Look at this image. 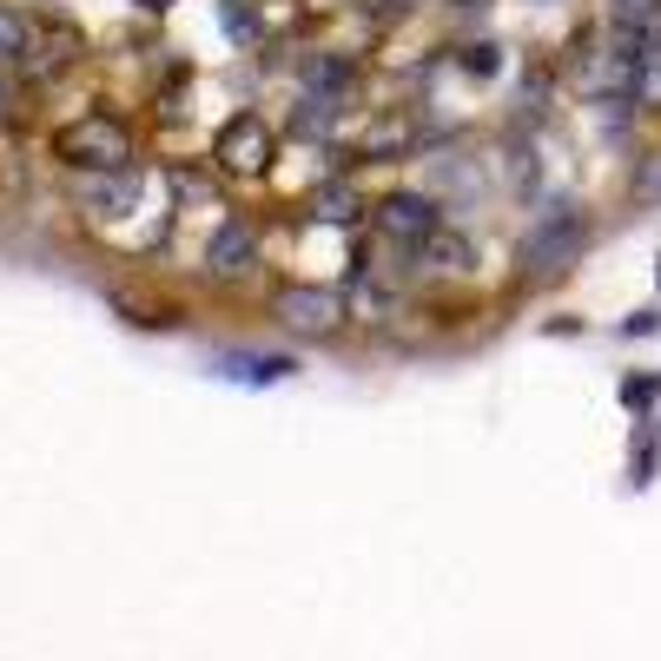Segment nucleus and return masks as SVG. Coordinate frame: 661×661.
<instances>
[{
	"label": "nucleus",
	"mask_w": 661,
	"mask_h": 661,
	"mask_svg": "<svg viewBox=\"0 0 661 661\" xmlns=\"http://www.w3.org/2000/svg\"><path fill=\"white\" fill-rule=\"evenodd\" d=\"M318 218H351V192H318Z\"/></svg>",
	"instance_id": "obj_16"
},
{
	"label": "nucleus",
	"mask_w": 661,
	"mask_h": 661,
	"mask_svg": "<svg viewBox=\"0 0 661 661\" xmlns=\"http://www.w3.org/2000/svg\"><path fill=\"white\" fill-rule=\"evenodd\" d=\"M218 371H232V377H245V384H278V377H291V358H218Z\"/></svg>",
	"instance_id": "obj_10"
},
{
	"label": "nucleus",
	"mask_w": 661,
	"mask_h": 661,
	"mask_svg": "<svg viewBox=\"0 0 661 661\" xmlns=\"http://www.w3.org/2000/svg\"><path fill=\"white\" fill-rule=\"evenodd\" d=\"M377 225H384L391 238H404V245H424V238L444 225V205H437L430 192H384V199H377Z\"/></svg>",
	"instance_id": "obj_5"
},
{
	"label": "nucleus",
	"mask_w": 661,
	"mask_h": 661,
	"mask_svg": "<svg viewBox=\"0 0 661 661\" xmlns=\"http://www.w3.org/2000/svg\"><path fill=\"white\" fill-rule=\"evenodd\" d=\"M609 13H616V26H622L629 40H649V33H661V0H616Z\"/></svg>",
	"instance_id": "obj_9"
},
{
	"label": "nucleus",
	"mask_w": 661,
	"mask_h": 661,
	"mask_svg": "<svg viewBox=\"0 0 661 661\" xmlns=\"http://www.w3.org/2000/svg\"><path fill=\"white\" fill-rule=\"evenodd\" d=\"M225 26H232L238 40H252V13H245V7H225Z\"/></svg>",
	"instance_id": "obj_17"
},
{
	"label": "nucleus",
	"mask_w": 661,
	"mask_h": 661,
	"mask_svg": "<svg viewBox=\"0 0 661 661\" xmlns=\"http://www.w3.org/2000/svg\"><path fill=\"white\" fill-rule=\"evenodd\" d=\"M60 159H73V166H86V172H119L126 159H132V139H126V126L119 119H106V113H93V119H73L60 139Z\"/></svg>",
	"instance_id": "obj_2"
},
{
	"label": "nucleus",
	"mask_w": 661,
	"mask_h": 661,
	"mask_svg": "<svg viewBox=\"0 0 661 661\" xmlns=\"http://www.w3.org/2000/svg\"><path fill=\"white\" fill-rule=\"evenodd\" d=\"M629 192H636V199H649V205H661V152H649V159L629 172Z\"/></svg>",
	"instance_id": "obj_11"
},
{
	"label": "nucleus",
	"mask_w": 661,
	"mask_h": 661,
	"mask_svg": "<svg viewBox=\"0 0 661 661\" xmlns=\"http://www.w3.org/2000/svg\"><path fill=\"white\" fill-rule=\"evenodd\" d=\"M583 245H589V225H583L576 212H550V218L523 238V271H530V278H563V271L583 258Z\"/></svg>",
	"instance_id": "obj_3"
},
{
	"label": "nucleus",
	"mask_w": 661,
	"mask_h": 661,
	"mask_svg": "<svg viewBox=\"0 0 661 661\" xmlns=\"http://www.w3.org/2000/svg\"><path fill=\"white\" fill-rule=\"evenodd\" d=\"M7 106H13V99H7V86H0V119H7Z\"/></svg>",
	"instance_id": "obj_19"
},
{
	"label": "nucleus",
	"mask_w": 661,
	"mask_h": 661,
	"mask_svg": "<svg viewBox=\"0 0 661 661\" xmlns=\"http://www.w3.org/2000/svg\"><path fill=\"white\" fill-rule=\"evenodd\" d=\"M622 331H629V338H642V331H655V311H636V318H622Z\"/></svg>",
	"instance_id": "obj_18"
},
{
	"label": "nucleus",
	"mask_w": 661,
	"mask_h": 661,
	"mask_svg": "<svg viewBox=\"0 0 661 661\" xmlns=\"http://www.w3.org/2000/svg\"><path fill=\"white\" fill-rule=\"evenodd\" d=\"M655 463H661V437H642V444H636V483H649Z\"/></svg>",
	"instance_id": "obj_15"
},
{
	"label": "nucleus",
	"mask_w": 661,
	"mask_h": 661,
	"mask_svg": "<svg viewBox=\"0 0 661 661\" xmlns=\"http://www.w3.org/2000/svg\"><path fill=\"white\" fill-rule=\"evenodd\" d=\"M417 252H424V258H430L437 271H457V278H463V271L477 265V252H470V238H463V232H450V225H437V232H430V238H424Z\"/></svg>",
	"instance_id": "obj_7"
},
{
	"label": "nucleus",
	"mask_w": 661,
	"mask_h": 661,
	"mask_svg": "<svg viewBox=\"0 0 661 661\" xmlns=\"http://www.w3.org/2000/svg\"><path fill=\"white\" fill-rule=\"evenodd\" d=\"M271 152H278V139H271V126H265L258 113H238V119H225V132H218V166H225V172H238V179H258V172L271 166Z\"/></svg>",
	"instance_id": "obj_4"
},
{
	"label": "nucleus",
	"mask_w": 661,
	"mask_h": 661,
	"mask_svg": "<svg viewBox=\"0 0 661 661\" xmlns=\"http://www.w3.org/2000/svg\"><path fill=\"white\" fill-rule=\"evenodd\" d=\"M463 66H470L477 79H490V73H503V46H497V40H477V46H463Z\"/></svg>",
	"instance_id": "obj_12"
},
{
	"label": "nucleus",
	"mask_w": 661,
	"mask_h": 661,
	"mask_svg": "<svg viewBox=\"0 0 661 661\" xmlns=\"http://www.w3.org/2000/svg\"><path fill=\"white\" fill-rule=\"evenodd\" d=\"M26 53V20L13 7H0V60H20Z\"/></svg>",
	"instance_id": "obj_13"
},
{
	"label": "nucleus",
	"mask_w": 661,
	"mask_h": 661,
	"mask_svg": "<svg viewBox=\"0 0 661 661\" xmlns=\"http://www.w3.org/2000/svg\"><path fill=\"white\" fill-rule=\"evenodd\" d=\"M271 318L291 338H331L351 311H344V291H331V285H278L271 291Z\"/></svg>",
	"instance_id": "obj_1"
},
{
	"label": "nucleus",
	"mask_w": 661,
	"mask_h": 661,
	"mask_svg": "<svg viewBox=\"0 0 661 661\" xmlns=\"http://www.w3.org/2000/svg\"><path fill=\"white\" fill-rule=\"evenodd\" d=\"M344 311H351L358 324H384V318L397 311V298H391V291H377V278H358V285L344 291Z\"/></svg>",
	"instance_id": "obj_8"
},
{
	"label": "nucleus",
	"mask_w": 661,
	"mask_h": 661,
	"mask_svg": "<svg viewBox=\"0 0 661 661\" xmlns=\"http://www.w3.org/2000/svg\"><path fill=\"white\" fill-rule=\"evenodd\" d=\"M655 397H661L655 377H622V404L629 411H655Z\"/></svg>",
	"instance_id": "obj_14"
},
{
	"label": "nucleus",
	"mask_w": 661,
	"mask_h": 661,
	"mask_svg": "<svg viewBox=\"0 0 661 661\" xmlns=\"http://www.w3.org/2000/svg\"><path fill=\"white\" fill-rule=\"evenodd\" d=\"M655 265H661V258H655ZM655 278H661V271H655Z\"/></svg>",
	"instance_id": "obj_20"
},
{
	"label": "nucleus",
	"mask_w": 661,
	"mask_h": 661,
	"mask_svg": "<svg viewBox=\"0 0 661 661\" xmlns=\"http://www.w3.org/2000/svg\"><path fill=\"white\" fill-rule=\"evenodd\" d=\"M258 265V238H252V225L245 218H225L212 238H205V271L212 278H245Z\"/></svg>",
	"instance_id": "obj_6"
}]
</instances>
